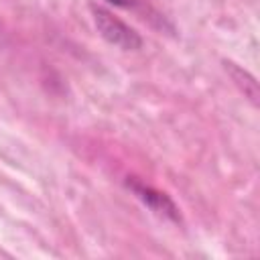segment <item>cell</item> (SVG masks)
Returning <instances> with one entry per match:
<instances>
[{
    "mask_svg": "<svg viewBox=\"0 0 260 260\" xmlns=\"http://www.w3.org/2000/svg\"><path fill=\"white\" fill-rule=\"evenodd\" d=\"M91 14H93V22H95L100 35L108 43H112L124 51H136L142 47V37L132 26H128L124 20L114 16L110 10H106L102 6H91Z\"/></svg>",
    "mask_w": 260,
    "mask_h": 260,
    "instance_id": "6da1fadb",
    "label": "cell"
},
{
    "mask_svg": "<svg viewBox=\"0 0 260 260\" xmlns=\"http://www.w3.org/2000/svg\"><path fill=\"white\" fill-rule=\"evenodd\" d=\"M225 69L230 71V75H232V79L238 83V87L244 91V95L256 106V104H258V83H256V79H254L246 69L238 67L236 63H225Z\"/></svg>",
    "mask_w": 260,
    "mask_h": 260,
    "instance_id": "3957f363",
    "label": "cell"
},
{
    "mask_svg": "<svg viewBox=\"0 0 260 260\" xmlns=\"http://www.w3.org/2000/svg\"><path fill=\"white\" fill-rule=\"evenodd\" d=\"M126 185H128V187L132 189V193H134L148 209H152L154 213H158V215H162V217H167V219H173V221H179V219H181L179 209H177V205L173 203V199H171L169 195H165V193L156 191L154 187L144 185L142 181H136V179H128Z\"/></svg>",
    "mask_w": 260,
    "mask_h": 260,
    "instance_id": "7a4b0ae2",
    "label": "cell"
},
{
    "mask_svg": "<svg viewBox=\"0 0 260 260\" xmlns=\"http://www.w3.org/2000/svg\"><path fill=\"white\" fill-rule=\"evenodd\" d=\"M108 2L114 6H120V8H138L142 0H108Z\"/></svg>",
    "mask_w": 260,
    "mask_h": 260,
    "instance_id": "277c9868",
    "label": "cell"
}]
</instances>
